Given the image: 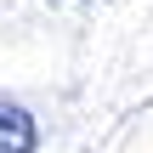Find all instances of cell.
<instances>
[{
	"instance_id": "6da1fadb",
	"label": "cell",
	"mask_w": 153,
	"mask_h": 153,
	"mask_svg": "<svg viewBox=\"0 0 153 153\" xmlns=\"http://www.w3.org/2000/svg\"><path fill=\"white\" fill-rule=\"evenodd\" d=\"M40 131H34V114L23 102H6L0 97V153H34Z\"/></svg>"
}]
</instances>
